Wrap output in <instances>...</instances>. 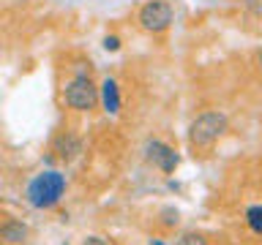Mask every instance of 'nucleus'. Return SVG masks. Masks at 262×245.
Returning <instances> with one entry per match:
<instances>
[{"mask_svg": "<svg viewBox=\"0 0 262 245\" xmlns=\"http://www.w3.org/2000/svg\"><path fill=\"white\" fill-rule=\"evenodd\" d=\"M82 245H110V242H106L104 237H96V234H90V237H85V242H82Z\"/></svg>", "mask_w": 262, "mask_h": 245, "instance_id": "obj_12", "label": "nucleus"}, {"mask_svg": "<svg viewBox=\"0 0 262 245\" xmlns=\"http://www.w3.org/2000/svg\"><path fill=\"white\" fill-rule=\"evenodd\" d=\"M257 63H259V68H262V49L257 52Z\"/></svg>", "mask_w": 262, "mask_h": 245, "instance_id": "obj_13", "label": "nucleus"}, {"mask_svg": "<svg viewBox=\"0 0 262 245\" xmlns=\"http://www.w3.org/2000/svg\"><path fill=\"white\" fill-rule=\"evenodd\" d=\"M104 49H106V52H118V49H120V38L118 36H106L104 38Z\"/></svg>", "mask_w": 262, "mask_h": 245, "instance_id": "obj_11", "label": "nucleus"}, {"mask_svg": "<svg viewBox=\"0 0 262 245\" xmlns=\"http://www.w3.org/2000/svg\"><path fill=\"white\" fill-rule=\"evenodd\" d=\"M25 240H28V226H25L22 220L8 218V220L0 224V242L16 245V242H25Z\"/></svg>", "mask_w": 262, "mask_h": 245, "instance_id": "obj_8", "label": "nucleus"}, {"mask_svg": "<svg viewBox=\"0 0 262 245\" xmlns=\"http://www.w3.org/2000/svg\"><path fill=\"white\" fill-rule=\"evenodd\" d=\"M52 153L57 155L60 161H74L77 155L82 153V142H79V136H74L71 131H66V134H60L52 142Z\"/></svg>", "mask_w": 262, "mask_h": 245, "instance_id": "obj_6", "label": "nucleus"}, {"mask_svg": "<svg viewBox=\"0 0 262 245\" xmlns=\"http://www.w3.org/2000/svg\"><path fill=\"white\" fill-rule=\"evenodd\" d=\"M227 126L229 122H227L224 112L210 109V112L196 114L191 120V126H188V144H191L194 150H210V147L224 136Z\"/></svg>", "mask_w": 262, "mask_h": 245, "instance_id": "obj_2", "label": "nucleus"}, {"mask_svg": "<svg viewBox=\"0 0 262 245\" xmlns=\"http://www.w3.org/2000/svg\"><path fill=\"white\" fill-rule=\"evenodd\" d=\"M98 101H101L106 114H118L120 112V87L112 77H106L98 87Z\"/></svg>", "mask_w": 262, "mask_h": 245, "instance_id": "obj_7", "label": "nucleus"}, {"mask_svg": "<svg viewBox=\"0 0 262 245\" xmlns=\"http://www.w3.org/2000/svg\"><path fill=\"white\" fill-rule=\"evenodd\" d=\"M63 193H66V175H60V172H55V169H47V172H41V175H36L28 183V188H25V199H28V204L36 210L55 207V204L63 199Z\"/></svg>", "mask_w": 262, "mask_h": 245, "instance_id": "obj_1", "label": "nucleus"}, {"mask_svg": "<svg viewBox=\"0 0 262 245\" xmlns=\"http://www.w3.org/2000/svg\"><path fill=\"white\" fill-rule=\"evenodd\" d=\"M178 245H208V240H205L202 234H194V232H188V234H183L178 240Z\"/></svg>", "mask_w": 262, "mask_h": 245, "instance_id": "obj_10", "label": "nucleus"}, {"mask_svg": "<svg viewBox=\"0 0 262 245\" xmlns=\"http://www.w3.org/2000/svg\"><path fill=\"white\" fill-rule=\"evenodd\" d=\"M150 245H164L161 240H150Z\"/></svg>", "mask_w": 262, "mask_h": 245, "instance_id": "obj_14", "label": "nucleus"}, {"mask_svg": "<svg viewBox=\"0 0 262 245\" xmlns=\"http://www.w3.org/2000/svg\"><path fill=\"white\" fill-rule=\"evenodd\" d=\"M246 224L254 234H262V204H251L246 210Z\"/></svg>", "mask_w": 262, "mask_h": 245, "instance_id": "obj_9", "label": "nucleus"}, {"mask_svg": "<svg viewBox=\"0 0 262 245\" xmlns=\"http://www.w3.org/2000/svg\"><path fill=\"white\" fill-rule=\"evenodd\" d=\"M63 101L74 112H90V109H96V104H98V87L93 85L90 74H77L74 79L66 82Z\"/></svg>", "mask_w": 262, "mask_h": 245, "instance_id": "obj_3", "label": "nucleus"}, {"mask_svg": "<svg viewBox=\"0 0 262 245\" xmlns=\"http://www.w3.org/2000/svg\"><path fill=\"white\" fill-rule=\"evenodd\" d=\"M145 155H147V161H150L156 169H161V172H164V175H172V172L178 169V163H180L178 153L172 150L169 144L159 142V139H153V142H147V144H145Z\"/></svg>", "mask_w": 262, "mask_h": 245, "instance_id": "obj_5", "label": "nucleus"}, {"mask_svg": "<svg viewBox=\"0 0 262 245\" xmlns=\"http://www.w3.org/2000/svg\"><path fill=\"white\" fill-rule=\"evenodd\" d=\"M172 19H175V11L167 0H147L137 14L139 28L147 33H164L172 24Z\"/></svg>", "mask_w": 262, "mask_h": 245, "instance_id": "obj_4", "label": "nucleus"}]
</instances>
